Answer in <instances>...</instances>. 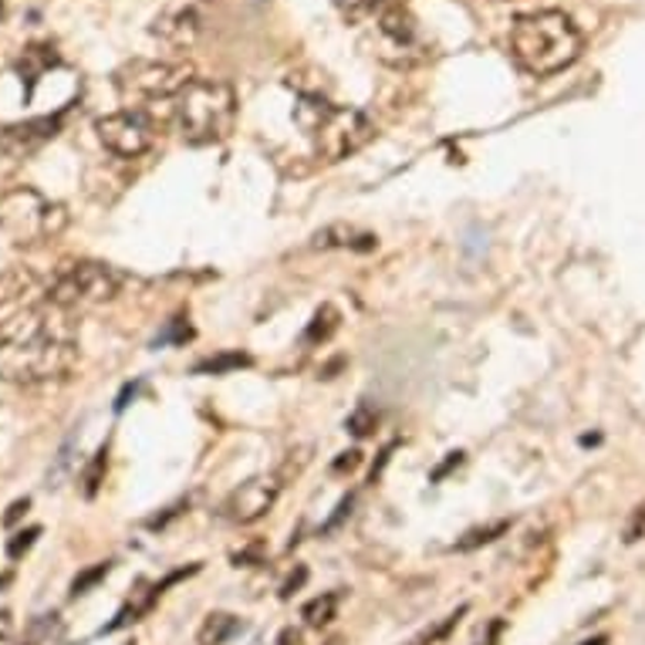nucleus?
<instances>
[{"instance_id": "nucleus-1", "label": "nucleus", "mask_w": 645, "mask_h": 645, "mask_svg": "<svg viewBox=\"0 0 645 645\" xmlns=\"http://www.w3.org/2000/svg\"><path fill=\"white\" fill-rule=\"evenodd\" d=\"M78 362V321L51 302L0 321V379L11 385H47L72 376Z\"/></svg>"}, {"instance_id": "nucleus-2", "label": "nucleus", "mask_w": 645, "mask_h": 645, "mask_svg": "<svg viewBox=\"0 0 645 645\" xmlns=\"http://www.w3.org/2000/svg\"><path fill=\"white\" fill-rule=\"evenodd\" d=\"M507 47L527 75L548 78L578 62L584 38L564 11H535L510 24Z\"/></svg>"}, {"instance_id": "nucleus-3", "label": "nucleus", "mask_w": 645, "mask_h": 645, "mask_svg": "<svg viewBox=\"0 0 645 645\" xmlns=\"http://www.w3.org/2000/svg\"><path fill=\"white\" fill-rule=\"evenodd\" d=\"M176 123L190 146L223 142L237 126V95L220 78H193L176 98Z\"/></svg>"}, {"instance_id": "nucleus-4", "label": "nucleus", "mask_w": 645, "mask_h": 645, "mask_svg": "<svg viewBox=\"0 0 645 645\" xmlns=\"http://www.w3.org/2000/svg\"><path fill=\"white\" fill-rule=\"evenodd\" d=\"M295 119L325 162H341L372 139V123L359 108H341L325 98H302Z\"/></svg>"}, {"instance_id": "nucleus-5", "label": "nucleus", "mask_w": 645, "mask_h": 645, "mask_svg": "<svg viewBox=\"0 0 645 645\" xmlns=\"http://www.w3.org/2000/svg\"><path fill=\"white\" fill-rule=\"evenodd\" d=\"M68 226V210L34 187H14L0 197V233L21 247L54 241Z\"/></svg>"}, {"instance_id": "nucleus-6", "label": "nucleus", "mask_w": 645, "mask_h": 645, "mask_svg": "<svg viewBox=\"0 0 645 645\" xmlns=\"http://www.w3.org/2000/svg\"><path fill=\"white\" fill-rule=\"evenodd\" d=\"M126 277L102 264V261H72L54 271L44 302L65 308V311H82V308H98L119 298Z\"/></svg>"}, {"instance_id": "nucleus-7", "label": "nucleus", "mask_w": 645, "mask_h": 645, "mask_svg": "<svg viewBox=\"0 0 645 645\" xmlns=\"http://www.w3.org/2000/svg\"><path fill=\"white\" fill-rule=\"evenodd\" d=\"M190 82H193V72L187 65L146 62V57H136V62L115 72V88H119L123 102L142 115H149L152 105L159 102H176Z\"/></svg>"}, {"instance_id": "nucleus-8", "label": "nucleus", "mask_w": 645, "mask_h": 645, "mask_svg": "<svg viewBox=\"0 0 645 645\" xmlns=\"http://www.w3.org/2000/svg\"><path fill=\"white\" fill-rule=\"evenodd\" d=\"M376 24H379V54H382V62H389L395 68H409V65H416V62H423V57H426L416 18L409 14V8L399 4V0H389Z\"/></svg>"}, {"instance_id": "nucleus-9", "label": "nucleus", "mask_w": 645, "mask_h": 645, "mask_svg": "<svg viewBox=\"0 0 645 645\" xmlns=\"http://www.w3.org/2000/svg\"><path fill=\"white\" fill-rule=\"evenodd\" d=\"M95 133H98V142L108 152L123 156V159H139L156 146L152 115H142V112H133V108L102 115V119H95Z\"/></svg>"}, {"instance_id": "nucleus-10", "label": "nucleus", "mask_w": 645, "mask_h": 645, "mask_svg": "<svg viewBox=\"0 0 645 645\" xmlns=\"http://www.w3.org/2000/svg\"><path fill=\"white\" fill-rule=\"evenodd\" d=\"M281 487H284V480L277 474L244 480L223 500V517L233 520V524H257L261 517H267L274 510V504L281 497Z\"/></svg>"}, {"instance_id": "nucleus-11", "label": "nucleus", "mask_w": 645, "mask_h": 645, "mask_svg": "<svg viewBox=\"0 0 645 645\" xmlns=\"http://www.w3.org/2000/svg\"><path fill=\"white\" fill-rule=\"evenodd\" d=\"M65 112H54V115H41V119H28V123H14L8 129H0V156L8 159H28L34 156L44 142H51L57 133H62L65 123Z\"/></svg>"}, {"instance_id": "nucleus-12", "label": "nucleus", "mask_w": 645, "mask_h": 645, "mask_svg": "<svg viewBox=\"0 0 645 645\" xmlns=\"http://www.w3.org/2000/svg\"><path fill=\"white\" fill-rule=\"evenodd\" d=\"M156 38H162L169 47H190L200 34V14L193 8H183V11H172L166 18L156 21L152 28Z\"/></svg>"}, {"instance_id": "nucleus-13", "label": "nucleus", "mask_w": 645, "mask_h": 645, "mask_svg": "<svg viewBox=\"0 0 645 645\" xmlns=\"http://www.w3.org/2000/svg\"><path fill=\"white\" fill-rule=\"evenodd\" d=\"M57 62H62V57H57V51L51 44H28L21 51V57H18V75L24 82V98L28 102L34 98V85L41 82V75L47 68H54Z\"/></svg>"}, {"instance_id": "nucleus-14", "label": "nucleus", "mask_w": 645, "mask_h": 645, "mask_svg": "<svg viewBox=\"0 0 645 645\" xmlns=\"http://www.w3.org/2000/svg\"><path fill=\"white\" fill-rule=\"evenodd\" d=\"M38 287H41V281L31 267H8L4 274H0V311L24 305Z\"/></svg>"}, {"instance_id": "nucleus-15", "label": "nucleus", "mask_w": 645, "mask_h": 645, "mask_svg": "<svg viewBox=\"0 0 645 645\" xmlns=\"http://www.w3.org/2000/svg\"><path fill=\"white\" fill-rule=\"evenodd\" d=\"M315 247H345V251H372L376 247V237L372 233H362L348 223H331L325 230L315 233Z\"/></svg>"}, {"instance_id": "nucleus-16", "label": "nucleus", "mask_w": 645, "mask_h": 645, "mask_svg": "<svg viewBox=\"0 0 645 645\" xmlns=\"http://www.w3.org/2000/svg\"><path fill=\"white\" fill-rule=\"evenodd\" d=\"M244 628V622L237 615L230 612H210L197 632V645H226L233 635H237Z\"/></svg>"}, {"instance_id": "nucleus-17", "label": "nucleus", "mask_w": 645, "mask_h": 645, "mask_svg": "<svg viewBox=\"0 0 645 645\" xmlns=\"http://www.w3.org/2000/svg\"><path fill=\"white\" fill-rule=\"evenodd\" d=\"M251 366V356H244V351H220V356L213 359H203L197 362V376H230V372H237V369H247Z\"/></svg>"}, {"instance_id": "nucleus-18", "label": "nucleus", "mask_w": 645, "mask_h": 645, "mask_svg": "<svg viewBox=\"0 0 645 645\" xmlns=\"http://www.w3.org/2000/svg\"><path fill=\"white\" fill-rule=\"evenodd\" d=\"M338 325H341V311H338L335 305H321V308L315 311V318L308 321L305 341H308V345L328 341V338H331V335L338 331Z\"/></svg>"}, {"instance_id": "nucleus-19", "label": "nucleus", "mask_w": 645, "mask_h": 645, "mask_svg": "<svg viewBox=\"0 0 645 645\" xmlns=\"http://www.w3.org/2000/svg\"><path fill=\"white\" fill-rule=\"evenodd\" d=\"M466 612H470V605H459L456 612H450L446 618H440L436 625H430L426 632H420L413 642H409V645H440V642H446L453 632H456V625L466 618Z\"/></svg>"}, {"instance_id": "nucleus-20", "label": "nucleus", "mask_w": 645, "mask_h": 645, "mask_svg": "<svg viewBox=\"0 0 645 645\" xmlns=\"http://www.w3.org/2000/svg\"><path fill=\"white\" fill-rule=\"evenodd\" d=\"M510 531V520H494L487 527H474V531H466L463 541H456V551H477L484 544H494L497 538H504Z\"/></svg>"}, {"instance_id": "nucleus-21", "label": "nucleus", "mask_w": 645, "mask_h": 645, "mask_svg": "<svg viewBox=\"0 0 645 645\" xmlns=\"http://www.w3.org/2000/svg\"><path fill=\"white\" fill-rule=\"evenodd\" d=\"M389 0H335V8L341 11L345 21L351 24H362V21H372L376 14L385 11Z\"/></svg>"}, {"instance_id": "nucleus-22", "label": "nucleus", "mask_w": 645, "mask_h": 645, "mask_svg": "<svg viewBox=\"0 0 645 645\" xmlns=\"http://www.w3.org/2000/svg\"><path fill=\"white\" fill-rule=\"evenodd\" d=\"M335 615H338V595H335V592H325V595H318V599H311V602L305 605V622H308L311 628L328 625Z\"/></svg>"}, {"instance_id": "nucleus-23", "label": "nucleus", "mask_w": 645, "mask_h": 645, "mask_svg": "<svg viewBox=\"0 0 645 645\" xmlns=\"http://www.w3.org/2000/svg\"><path fill=\"white\" fill-rule=\"evenodd\" d=\"M105 470H108V446H102V450L95 453V459L88 463V470H85V477H82L85 497H95V494H98V487H102V480H105Z\"/></svg>"}, {"instance_id": "nucleus-24", "label": "nucleus", "mask_w": 645, "mask_h": 645, "mask_svg": "<svg viewBox=\"0 0 645 645\" xmlns=\"http://www.w3.org/2000/svg\"><path fill=\"white\" fill-rule=\"evenodd\" d=\"M108 571H112V561H102V564H92V568H85L75 581H72V599H78V595H88L95 584L102 581V578H108Z\"/></svg>"}, {"instance_id": "nucleus-25", "label": "nucleus", "mask_w": 645, "mask_h": 645, "mask_svg": "<svg viewBox=\"0 0 645 645\" xmlns=\"http://www.w3.org/2000/svg\"><path fill=\"white\" fill-rule=\"evenodd\" d=\"M376 426H379V413H376L372 405H359L356 413L348 416V433L351 436H369Z\"/></svg>"}, {"instance_id": "nucleus-26", "label": "nucleus", "mask_w": 645, "mask_h": 645, "mask_svg": "<svg viewBox=\"0 0 645 645\" xmlns=\"http://www.w3.org/2000/svg\"><path fill=\"white\" fill-rule=\"evenodd\" d=\"M38 538H41V527H28V531H18V535L8 541V558H11V561H21V558L34 548Z\"/></svg>"}, {"instance_id": "nucleus-27", "label": "nucleus", "mask_w": 645, "mask_h": 645, "mask_svg": "<svg viewBox=\"0 0 645 645\" xmlns=\"http://www.w3.org/2000/svg\"><path fill=\"white\" fill-rule=\"evenodd\" d=\"M264 554H267L264 541H251L247 548L233 551V564L237 568H257V564H264Z\"/></svg>"}, {"instance_id": "nucleus-28", "label": "nucleus", "mask_w": 645, "mask_h": 645, "mask_svg": "<svg viewBox=\"0 0 645 645\" xmlns=\"http://www.w3.org/2000/svg\"><path fill=\"white\" fill-rule=\"evenodd\" d=\"M362 466V450H348V453H341L335 463H331V474L335 477H341V474H356Z\"/></svg>"}, {"instance_id": "nucleus-29", "label": "nucleus", "mask_w": 645, "mask_h": 645, "mask_svg": "<svg viewBox=\"0 0 645 645\" xmlns=\"http://www.w3.org/2000/svg\"><path fill=\"white\" fill-rule=\"evenodd\" d=\"M638 538H645V504H638L635 514H632V520L625 524V541L635 544Z\"/></svg>"}, {"instance_id": "nucleus-30", "label": "nucleus", "mask_w": 645, "mask_h": 645, "mask_svg": "<svg viewBox=\"0 0 645 645\" xmlns=\"http://www.w3.org/2000/svg\"><path fill=\"white\" fill-rule=\"evenodd\" d=\"M305 581H308V568H305V564H298L295 571H290V578L281 584V599H290V595H295V592L302 589Z\"/></svg>"}, {"instance_id": "nucleus-31", "label": "nucleus", "mask_w": 645, "mask_h": 645, "mask_svg": "<svg viewBox=\"0 0 645 645\" xmlns=\"http://www.w3.org/2000/svg\"><path fill=\"white\" fill-rule=\"evenodd\" d=\"M187 338H190V325H187L183 318H176L172 328H169V335H162L156 345H166V341H187Z\"/></svg>"}, {"instance_id": "nucleus-32", "label": "nucleus", "mask_w": 645, "mask_h": 645, "mask_svg": "<svg viewBox=\"0 0 645 645\" xmlns=\"http://www.w3.org/2000/svg\"><path fill=\"white\" fill-rule=\"evenodd\" d=\"M28 510H31V500H28V497H24V500H14V504L8 507V514H4V527H14Z\"/></svg>"}, {"instance_id": "nucleus-33", "label": "nucleus", "mask_w": 645, "mask_h": 645, "mask_svg": "<svg viewBox=\"0 0 645 645\" xmlns=\"http://www.w3.org/2000/svg\"><path fill=\"white\" fill-rule=\"evenodd\" d=\"M500 632H504V618H494V622L487 625V632H480V638H477V645H497V638H500Z\"/></svg>"}, {"instance_id": "nucleus-34", "label": "nucleus", "mask_w": 645, "mask_h": 645, "mask_svg": "<svg viewBox=\"0 0 645 645\" xmlns=\"http://www.w3.org/2000/svg\"><path fill=\"white\" fill-rule=\"evenodd\" d=\"M348 514H351V497H345V500L338 504V510H335V517H331V520L325 524V531H335V527H338V524H341V520H345Z\"/></svg>"}, {"instance_id": "nucleus-35", "label": "nucleus", "mask_w": 645, "mask_h": 645, "mask_svg": "<svg viewBox=\"0 0 645 645\" xmlns=\"http://www.w3.org/2000/svg\"><path fill=\"white\" fill-rule=\"evenodd\" d=\"M463 463V453H450V459L443 463V466H436V470H433V480H443L450 470H453V466H459Z\"/></svg>"}, {"instance_id": "nucleus-36", "label": "nucleus", "mask_w": 645, "mask_h": 645, "mask_svg": "<svg viewBox=\"0 0 645 645\" xmlns=\"http://www.w3.org/2000/svg\"><path fill=\"white\" fill-rule=\"evenodd\" d=\"M14 635V615L11 612H0V642H8Z\"/></svg>"}, {"instance_id": "nucleus-37", "label": "nucleus", "mask_w": 645, "mask_h": 645, "mask_svg": "<svg viewBox=\"0 0 645 645\" xmlns=\"http://www.w3.org/2000/svg\"><path fill=\"white\" fill-rule=\"evenodd\" d=\"M277 645H298V632H295V628H284V632L277 635Z\"/></svg>"}, {"instance_id": "nucleus-38", "label": "nucleus", "mask_w": 645, "mask_h": 645, "mask_svg": "<svg viewBox=\"0 0 645 645\" xmlns=\"http://www.w3.org/2000/svg\"><path fill=\"white\" fill-rule=\"evenodd\" d=\"M0 18H4V0H0Z\"/></svg>"}, {"instance_id": "nucleus-39", "label": "nucleus", "mask_w": 645, "mask_h": 645, "mask_svg": "<svg viewBox=\"0 0 645 645\" xmlns=\"http://www.w3.org/2000/svg\"><path fill=\"white\" fill-rule=\"evenodd\" d=\"M129 645H133V642H129Z\"/></svg>"}]
</instances>
